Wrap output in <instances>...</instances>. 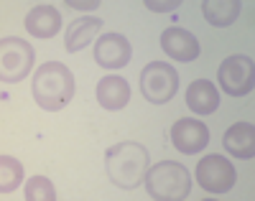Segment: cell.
Here are the masks:
<instances>
[{"label":"cell","mask_w":255,"mask_h":201,"mask_svg":"<svg viewBox=\"0 0 255 201\" xmlns=\"http://www.w3.org/2000/svg\"><path fill=\"white\" fill-rule=\"evenodd\" d=\"M105 20L97 15H82L67 26V36H64V49L69 54H77L82 49H87V43H92L97 38V33L102 31Z\"/></svg>","instance_id":"11"},{"label":"cell","mask_w":255,"mask_h":201,"mask_svg":"<svg viewBox=\"0 0 255 201\" xmlns=\"http://www.w3.org/2000/svg\"><path fill=\"white\" fill-rule=\"evenodd\" d=\"M23 184V166L13 155H0V191L10 194Z\"/></svg>","instance_id":"17"},{"label":"cell","mask_w":255,"mask_h":201,"mask_svg":"<svg viewBox=\"0 0 255 201\" xmlns=\"http://www.w3.org/2000/svg\"><path fill=\"white\" fill-rule=\"evenodd\" d=\"M217 82L222 92L230 97H245L255 87V64L245 54H232L227 56L220 69H217Z\"/></svg>","instance_id":"6"},{"label":"cell","mask_w":255,"mask_h":201,"mask_svg":"<svg viewBox=\"0 0 255 201\" xmlns=\"http://www.w3.org/2000/svg\"><path fill=\"white\" fill-rule=\"evenodd\" d=\"M240 0H204L202 3V15L209 26L215 28H227L238 20L240 15Z\"/></svg>","instance_id":"16"},{"label":"cell","mask_w":255,"mask_h":201,"mask_svg":"<svg viewBox=\"0 0 255 201\" xmlns=\"http://www.w3.org/2000/svg\"><path fill=\"white\" fill-rule=\"evenodd\" d=\"M97 102L105 109H123L130 102V87H128V82L118 74L102 77L97 82Z\"/></svg>","instance_id":"15"},{"label":"cell","mask_w":255,"mask_h":201,"mask_svg":"<svg viewBox=\"0 0 255 201\" xmlns=\"http://www.w3.org/2000/svg\"><path fill=\"white\" fill-rule=\"evenodd\" d=\"M179 5H181L179 0H145V8L153 13H168V10H176Z\"/></svg>","instance_id":"19"},{"label":"cell","mask_w":255,"mask_h":201,"mask_svg":"<svg viewBox=\"0 0 255 201\" xmlns=\"http://www.w3.org/2000/svg\"><path fill=\"white\" fill-rule=\"evenodd\" d=\"M171 143L179 153H199L209 143V127L194 117H181L171 125Z\"/></svg>","instance_id":"9"},{"label":"cell","mask_w":255,"mask_h":201,"mask_svg":"<svg viewBox=\"0 0 255 201\" xmlns=\"http://www.w3.org/2000/svg\"><path fill=\"white\" fill-rule=\"evenodd\" d=\"M140 92L148 102L166 104L179 92V74L171 64L151 61L140 69Z\"/></svg>","instance_id":"5"},{"label":"cell","mask_w":255,"mask_h":201,"mask_svg":"<svg viewBox=\"0 0 255 201\" xmlns=\"http://www.w3.org/2000/svg\"><path fill=\"white\" fill-rule=\"evenodd\" d=\"M33 59L36 51L28 41L8 36L0 41V82L5 84H15L23 82L28 77V72L33 69Z\"/></svg>","instance_id":"4"},{"label":"cell","mask_w":255,"mask_h":201,"mask_svg":"<svg viewBox=\"0 0 255 201\" xmlns=\"http://www.w3.org/2000/svg\"><path fill=\"white\" fill-rule=\"evenodd\" d=\"M148 148L133 140H125L113 145L105 153V168H108L110 184H115L123 191H133L143 184V178L148 173Z\"/></svg>","instance_id":"1"},{"label":"cell","mask_w":255,"mask_h":201,"mask_svg":"<svg viewBox=\"0 0 255 201\" xmlns=\"http://www.w3.org/2000/svg\"><path fill=\"white\" fill-rule=\"evenodd\" d=\"M161 49L171 56L174 61H197L199 56V41L194 33H189L186 28H179V26H171L161 33Z\"/></svg>","instance_id":"10"},{"label":"cell","mask_w":255,"mask_h":201,"mask_svg":"<svg viewBox=\"0 0 255 201\" xmlns=\"http://www.w3.org/2000/svg\"><path fill=\"white\" fill-rule=\"evenodd\" d=\"M26 199L28 201H54L56 191L46 176H31L26 181Z\"/></svg>","instance_id":"18"},{"label":"cell","mask_w":255,"mask_h":201,"mask_svg":"<svg viewBox=\"0 0 255 201\" xmlns=\"http://www.w3.org/2000/svg\"><path fill=\"white\" fill-rule=\"evenodd\" d=\"M238 181L235 166L225 155H204L197 163V184L209 194H227Z\"/></svg>","instance_id":"7"},{"label":"cell","mask_w":255,"mask_h":201,"mask_svg":"<svg viewBox=\"0 0 255 201\" xmlns=\"http://www.w3.org/2000/svg\"><path fill=\"white\" fill-rule=\"evenodd\" d=\"M33 100L46 112H59L74 97V74L59 61H46L33 72Z\"/></svg>","instance_id":"2"},{"label":"cell","mask_w":255,"mask_h":201,"mask_svg":"<svg viewBox=\"0 0 255 201\" xmlns=\"http://www.w3.org/2000/svg\"><path fill=\"white\" fill-rule=\"evenodd\" d=\"M69 8H77V10H97L100 8V0H67Z\"/></svg>","instance_id":"20"},{"label":"cell","mask_w":255,"mask_h":201,"mask_svg":"<svg viewBox=\"0 0 255 201\" xmlns=\"http://www.w3.org/2000/svg\"><path fill=\"white\" fill-rule=\"evenodd\" d=\"M222 145L230 155L240 161H250L255 155V127L250 122H235L222 138Z\"/></svg>","instance_id":"13"},{"label":"cell","mask_w":255,"mask_h":201,"mask_svg":"<svg viewBox=\"0 0 255 201\" xmlns=\"http://www.w3.org/2000/svg\"><path fill=\"white\" fill-rule=\"evenodd\" d=\"M186 104H189L191 112H197V115H212L220 107L217 87L212 82H207V79L191 82L189 89H186Z\"/></svg>","instance_id":"14"},{"label":"cell","mask_w":255,"mask_h":201,"mask_svg":"<svg viewBox=\"0 0 255 201\" xmlns=\"http://www.w3.org/2000/svg\"><path fill=\"white\" fill-rule=\"evenodd\" d=\"M26 31L36 38H54L61 31V15L54 5H33L26 13Z\"/></svg>","instance_id":"12"},{"label":"cell","mask_w":255,"mask_h":201,"mask_svg":"<svg viewBox=\"0 0 255 201\" xmlns=\"http://www.w3.org/2000/svg\"><path fill=\"white\" fill-rule=\"evenodd\" d=\"M143 184L156 201H184L191 191V176L189 168L176 161H161L148 168Z\"/></svg>","instance_id":"3"},{"label":"cell","mask_w":255,"mask_h":201,"mask_svg":"<svg viewBox=\"0 0 255 201\" xmlns=\"http://www.w3.org/2000/svg\"><path fill=\"white\" fill-rule=\"evenodd\" d=\"M133 56L130 41L123 33H105L95 41V61L102 69H123Z\"/></svg>","instance_id":"8"}]
</instances>
